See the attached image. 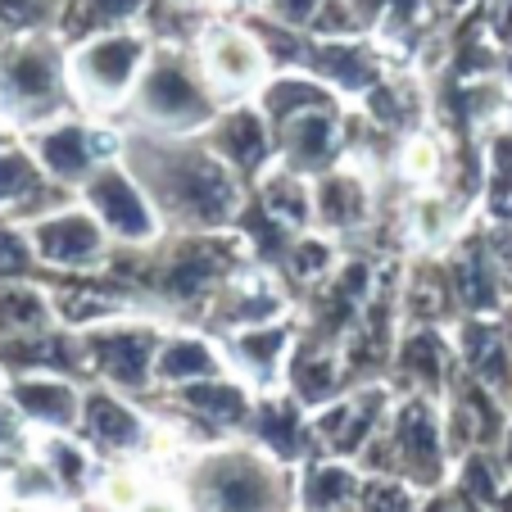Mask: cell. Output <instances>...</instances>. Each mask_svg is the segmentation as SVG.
<instances>
[{"label": "cell", "mask_w": 512, "mask_h": 512, "mask_svg": "<svg viewBox=\"0 0 512 512\" xmlns=\"http://www.w3.org/2000/svg\"><path fill=\"white\" fill-rule=\"evenodd\" d=\"M204 73L218 91H250L263 78V50L254 37L232 28L209 32L204 41Z\"/></svg>", "instance_id": "cell-1"}, {"label": "cell", "mask_w": 512, "mask_h": 512, "mask_svg": "<svg viewBox=\"0 0 512 512\" xmlns=\"http://www.w3.org/2000/svg\"><path fill=\"white\" fill-rule=\"evenodd\" d=\"M136 68H141V50L123 37H105L78 59V82L91 87L96 96L114 100L118 91L136 78Z\"/></svg>", "instance_id": "cell-2"}, {"label": "cell", "mask_w": 512, "mask_h": 512, "mask_svg": "<svg viewBox=\"0 0 512 512\" xmlns=\"http://www.w3.org/2000/svg\"><path fill=\"white\" fill-rule=\"evenodd\" d=\"M404 168H408L413 177H431V173H435V145H431V141H413V145L404 150Z\"/></svg>", "instance_id": "cell-3"}, {"label": "cell", "mask_w": 512, "mask_h": 512, "mask_svg": "<svg viewBox=\"0 0 512 512\" xmlns=\"http://www.w3.org/2000/svg\"><path fill=\"white\" fill-rule=\"evenodd\" d=\"M182 5H204V0H182Z\"/></svg>", "instance_id": "cell-4"}]
</instances>
